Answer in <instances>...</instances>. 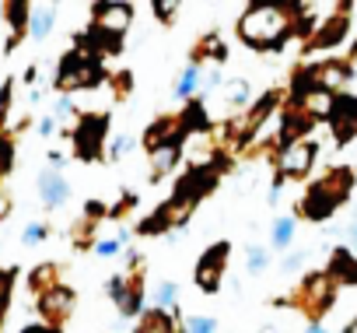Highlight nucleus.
<instances>
[{
    "instance_id": "1",
    "label": "nucleus",
    "mask_w": 357,
    "mask_h": 333,
    "mask_svg": "<svg viewBox=\"0 0 357 333\" xmlns=\"http://www.w3.org/2000/svg\"><path fill=\"white\" fill-rule=\"evenodd\" d=\"M294 36V4H252L238 18V39L249 50H280Z\"/></svg>"
},
{
    "instance_id": "36",
    "label": "nucleus",
    "mask_w": 357,
    "mask_h": 333,
    "mask_svg": "<svg viewBox=\"0 0 357 333\" xmlns=\"http://www.w3.org/2000/svg\"><path fill=\"white\" fill-rule=\"evenodd\" d=\"M63 165H67V154L63 151H50V169L53 172H63Z\"/></svg>"
},
{
    "instance_id": "12",
    "label": "nucleus",
    "mask_w": 357,
    "mask_h": 333,
    "mask_svg": "<svg viewBox=\"0 0 357 333\" xmlns=\"http://www.w3.org/2000/svg\"><path fill=\"white\" fill-rule=\"evenodd\" d=\"M140 140H144L147 151L165 147V144H178V140H183V123H178V112H172V116H158V119L144 130Z\"/></svg>"
},
{
    "instance_id": "13",
    "label": "nucleus",
    "mask_w": 357,
    "mask_h": 333,
    "mask_svg": "<svg viewBox=\"0 0 357 333\" xmlns=\"http://www.w3.org/2000/svg\"><path fill=\"white\" fill-rule=\"evenodd\" d=\"M39 200H43L46 211H60V207L70 200V183L63 179V172L46 169V172L39 176Z\"/></svg>"
},
{
    "instance_id": "11",
    "label": "nucleus",
    "mask_w": 357,
    "mask_h": 333,
    "mask_svg": "<svg viewBox=\"0 0 357 333\" xmlns=\"http://www.w3.org/2000/svg\"><path fill=\"white\" fill-rule=\"evenodd\" d=\"M329 123H333L336 144L354 140V137H357V102H354V98H347V95H336L333 112H329Z\"/></svg>"
},
{
    "instance_id": "21",
    "label": "nucleus",
    "mask_w": 357,
    "mask_h": 333,
    "mask_svg": "<svg viewBox=\"0 0 357 333\" xmlns=\"http://www.w3.org/2000/svg\"><path fill=\"white\" fill-rule=\"evenodd\" d=\"M200 88H204V71L190 64L183 74H178V81H175L172 95H175V98H197V91H200Z\"/></svg>"
},
{
    "instance_id": "16",
    "label": "nucleus",
    "mask_w": 357,
    "mask_h": 333,
    "mask_svg": "<svg viewBox=\"0 0 357 333\" xmlns=\"http://www.w3.org/2000/svg\"><path fill=\"white\" fill-rule=\"evenodd\" d=\"M56 25V8L53 4H29V39L46 43Z\"/></svg>"
},
{
    "instance_id": "10",
    "label": "nucleus",
    "mask_w": 357,
    "mask_h": 333,
    "mask_svg": "<svg viewBox=\"0 0 357 333\" xmlns=\"http://www.w3.org/2000/svg\"><path fill=\"white\" fill-rule=\"evenodd\" d=\"M350 8L347 4H336V11L312 32V39H308V50H329V46H336V43H343V36H347V29H350Z\"/></svg>"
},
{
    "instance_id": "2",
    "label": "nucleus",
    "mask_w": 357,
    "mask_h": 333,
    "mask_svg": "<svg viewBox=\"0 0 357 333\" xmlns=\"http://www.w3.org/2000/svg\"><path fill=\"white\" fill-rule=\"evenodd\" d=\"M350 186H354V172L350 169H333V172H326L319 183H312L308 186V193H305V200H301V214L305 218H312V221H326L347 197H350Z\"/></svg>"
},
{
    "instance_id": "23",
    "label": "nucleus",
    "mask_w": 357,
    "mask_h": 333,
    "mask_svg": "<svg viewBox=\"0 0 357 333\" xmlns=\"http://www.w3.org/2000/svg\"><path fill=\"white\" fill-rule=\"evenodd\" d=\"M154 309H165V312L178 309V284L175 281H161L154 288Z\"/></svg>"
},
{
    "instance_id": "35",
    "label": "nucleus",
    "mask_w": 357,
    "mask_h": 333,
    "mask_svg": "<svg viewBox=\"0 0 357 333\" xmlns=\"http://www.w3.org/2000/svg\"><path fill=\"white\" fill-rule=\"evenodd\" d=\"M56 130H60V126H56L53 116H43V119H39V133H43V137H53Z\"/></svg>"
},
{
    "instance_id": "38",
    "label": "nucleus",
    "mask_w": 357,
    "mask_h": 333,
    "mask_svg": "<svg viewBox=\"0 0 357 333\" xmlns=\"http://www.w3.org/2000/svg\"><path fill=\"white\" fill-rule=\"evenodd\" d=\"M22 333H53V330H46V326H25Z\"/></svg>"
},
{
    "instance_id": "19",
    "label": "nucleus",
    "mask_w": 357,
    "mask_h": 333,
    "mask_svg": "<svg viewBox=\"0 0 357 333\" xmlns=\"http://www.w3.org/2000/svg\"><path fill=\"white\" fill-rule=\"evenodd\" d=\"M4 15H8V25L15 29L11 39H8V53L29 36V4L25 0H11V4H4Z\"/></svg>"
},
{
    "instance_id": "8",
    "label": "nucleus",
    "mask_w": 357,
    "mask_h": 333,
    "mask_svg": "<svg viewBox=\"0 0 357 333\" xmlns=\"http://www.w3.org/2000/svg\"><path fill=\"white\" fill-rule=\"evenodd\" d=\"M74 305H77V298H74V291L63 288V284L53 288V291H46V295H39V312H43V319H46V330L60 333V326L70 319Z\"/></svg>"
},
{
    "instance_id": "33",
    "label": "nucleus",
    "mask_w": 357,
    "mask_h": 333,
    "mask_svg": "<svg viewBox=\"0 0 357 333\" xmlns=\"http://www.w3.org/2000/svg\"><path fill=\"white\" fill-rule=\"evenodd\" d=\"M112 88H116V95H119V98H126V91H130V74H126V71L112 74Z\"/></svg>"
},
{
    "instance_id": "15",
    "label": "nucleus",
    "mask_w": 357,
    "mask_h": 333,
    "mask_svg": "<svg viewBox=\"0 0 357 333\" xmlns=\"http://www.w3.org/2000/svg\"><path fill=\"white\" fill-rule=\"evenodd\" d=\"M178 144H165V147H154L147 151V165H151V183H161L175 172V165H178Z\"/></svg>"
},
{
    "instance_id": "17",
    "label": "nucleus",
    "mask_w": 357,
    "mask_h": 333,
    "mask_svg": "<svg viewBox=\"0 0 357 333\" xmlns=\"http://www.w3.org/2000/svg\"><path fill=\"white\" fill-rule=\"evenodd\" d=\"M322 274L333 284H357V256H350V249H336L329 256V267Z\"/></svg>"
},
{
    "instance_id": "24",
    "label": "nucleus",
    "mask_w": 357,
    "mask_h": 333,
    "mask_svg": "<svg viewBox=\"0 0 357 333\" xmlns=\"http://www.w3.org/2000/svg\"><path fill=\"white\" fill-rule=\"evenodd\" d=\"M270 242H273V249H287L294 242V218H277L273 232H270Z\"/></svg>"
},
{
    "instance_id": "26",
    "label": "nucleus",
    "mask_w": 357,
    "mask_h": 333,
    "mask_svg": "<svg viewBox=\"0 0 357 333\" xmlns=\"http://www.w3.org/2000/svg\"><path fill=\"white\" fill-rule=\"evenodd\" d=\"M50 232H53V228H50L46 221H29L25 232H22V242H25V246H43V242L50 239Z\"/></svg>"
},
{
    "instance_id": "32",
    "label": "nucleus",
    "mask_w": 357,
    "mask_h": 333,
    "mask_svg": "<svg viewBox=\"0 0 357 333\" xmlns=\"http://www.w3.org/2000/svg\"><path fill=\"white\" fill-rule=\"evenodd\" d=\"M11 207H15V197H11V190L4 186V179H0V221L11 214Z\"/></svg>"
},
{
    "instance_id": "29",
    "label": "nucleus",
    "mask_w": 357,
    "mask_h": 333,
    "mask_svg": "<svg viewBox=\"0 0 357 333\" xmlns=\"http://www.w3.org/2000/svg\"><path fill=\"white\" fill-rule=\"evenodd\" d=\"M183 330L186 333H218V319L214 316H190L183 323Z\"/></svg>"
},
{
    "instance_id": "28",
    "label": "nucleus",
    "mask_w": 357,
    "mask_h": 333,
    "mask_svg": "<svg viewBox=\"0 0 357 333\" xmlns=\"http://www.w3.org/2000/svg\"><path fill=\"white\" fill-rule=\"evenodd\" d=\"M126 284H130V277H126V270H119V274H112V277L105 281V295L119 305V302H123V295H126Z\"/></svg>"
},
{
    "instance_id": "37",
    "label": "nucleus",
    "mask_w": 357,
    "mask_h": 333,
    "mask_svg": "<svg viewBox=\"0 0 357 333\" xmlns=\"http://www.w3.org/2000/svg\"><path fill=\"white\" fill-rule=\"evenodd\" d=\"M305 333H326V326H322V323H308Z\"/></svg>"
},
{
    "instance_id": "34",
    "label": "nucleus",
    "mask_w": 357,
    "mask_h": 333,
    "mask_svg": "<svg viewBox=\"0 0 357 333\" xmlns=\"http://www.w3.org/2000/svg\"><path fill=\"white\" fill-rule=\"evenodd\" d=\"M305 260H308L305 253H294V256H287V260L280 263V270H284V274H294V270H301V263H305Z\"/></svg>"
},
{
    "instance_id": "30",
    "label": "nucleus",
    "mask_w": 357,
    "mask_h": 333,
    "mask_svg": "<svg viewBox=\"0 0 357 333\" xmlns=\"http://www.w3.org/2000/svg\"><path fill=\"white\" fill-rule=\"evenodd\" d=\"M154 15H158V22H161V25H175L178 4H175V0H168V4H165V0H154Z\"/></svg>"
},
{
    "instance_id": "6",
    "label": "nucleus",
    "mask_w": 357,
    "mask_h": 333,
    "mask_svg": "<svg viewBox=\"0 0 357 333\" xmlns=\"http://www.w3.org/2000/svg\"><path fill=\"white\" fill-rule=\"evenodd\" d=\"M315 154H319V144L315 140H294V144H287V147H280L277 151V176L273 179H280V183H287V179H301V176H308V169L315 165Z\"/></svg>"
},
{
    "instance_id": "3",
    "label": "nucleus",
    "mask_w": 357,
    "mask_h": 333,
    "mask_svg": "<svg viewBox=\"0 0 357 333\" xmlns=\"http://www.w3.org/2000/svg\"><path fill=\"white\" fill-rule=\"evenodd\" d=\"M102 81H105L102 64L91 53H84V50H70L60 60L56 77H53V84H56L60 95H70V91H81V88H98Z\"/></svg>"
},
{
    "instance_id": "18",
    "label": "nucleus",
    "mask_w": 357,
    "mask_h": 333,
    "mask_svg": "<svg viewBox=\"0 0 357 333\" xmlns=\"http://www.w3.org/2000/svg\"><path fill=\"white\" fill-rule=\"evenodd\" d=\"M60 284H63V263H39L29 274V291L36 298L46 295V291H53V288H60Z\"/></svg>"
},
{
    "instance_id": "4",
    "label": "nucleus",
    "mask_w": 357,
    "mask_h": 333,
    "mask_svg": "<svg viewBox=\"0 0 357 333\" xmlns=\"http://www.w3.org/2000/svg\"><path fill=\"white\" fill-rule=\"evenodd\" d=\"M74 137V154L81 161H98L105 158V137H109V116L102 112H84L77 116V123L70 126Z\"/></svg>"
},
{
    "instance_id": "39",
    "label": "nucleus",
    "mask_w": 357,
    "mask_h": 333,
    "mask_svg": "<svg viewBox=\"0 0 357 333\" xmlns=\"http://www.w3.org/2000/svg\"><path fill=\"white\" fill-rule=\"evenodd\" d=\"M350 242H354V246H357V221H354V225H350Z\"/></svg>"
},
{
    "instance_id": "5",
    "label": "nucleus",
    "mask_w": 357,
    "mask_h": 333,
    "mask_svg": "<svg viewBox=\"0 0 357 333\" xmlns=\"http://www.w3.org/2000/svg\"><path fill=\"white\" fill-rule=\"evenodd\" d=\"M333 302H336V284H333L326 274H308V277L301 281V288H298V295H294L291 305H298L312 323H319L322 312L333 309Z\"/></svg>"
},
{
    "instance_id": "25",
    "label": "nucleus",
    "mask_w": 357,
    "mask_h": 333,
    "mask_svg": "<svg viewBox=\"0 0 357 333\" xmlns=\"http://www.w3.org/2000/svg\"><path fill=\"white\" fill-rule=\"evenodd\" d=\"M245 267H249V274H263L270 267V249L266 246H249L245 249Z\"/></svg>"
},
{
    "instance_id": "9",
    "label": "nucleus",
    "mask_w": 357,
    "mask_h": 333,
    "mask_svg": "<svg viewBox=\"0 0 357 333\" xmlns=\"http://www.w3.org/2000/svg\"><path fill=\"white\" fill-rule=\"evenodd\" d=\"M91 15H95L91 18V29H98V32H105L112 39H123V32L133 22V8L130 4H95Z\"/></svg>"
},
{
    "instance_id": "14",
    "label": "nucleus",
    "mask_w": 357,
    "mask_h": 333,
    "mask_svg": "<svg viewBox=\"0 0 357 333\" xmlns=\"http://www.w3.org/2000/svg\"><path fill=\"white\" fill-rule=\"evenodd\" d=\"M228 60V46L218 32L204 36L197 46H193V67H221Z\"/></svg>"
},
{
    "instance_id": "27",
    "label": "nucleus",
    "mask_w": 357,
    "mask_h": 333,
    "mask_svg": "<svg viewBox=\"0 0 357 333\" xmlns=\"http://www.w3.org/2000/svg\"><path fill=\"white\" fill-rule=\"evenodd\" d=\"M133 144H137V140H133L130 133H116V137L105 144V158H109V161H119V158H123V154H126Z\"/></svg>"
},
{
    "instance_id": "7",
    "label": "nucleus",
    "mask_w": 357,
    "mask_h": 333,
    "mask_svg": "<svg viewBox=\"0 0 357 333\" xmlns=\"http://www.w3.org/2000/svg\"><path fill=\"white\" fill-rule=\"evenodd\" d=\"M228 256H231V246L228 242H214L200 260H197V284H200V291H207V295H214L218 288H221V281H225V267H228Z\"/></svg>"
},
{
    "instance_id": "40",
    "label": "nucleus",
    "mask_w": 357,
    "mask_h": 333,
    "mask_svg": "<svg viewBox=\"0 0 357 333\" xmlns=\"http://www.w3.org/2000/svg\"><path fill=\"white\" fill-rule=\"evenodd\" d=\"M343 333H357V319H354V323H350V326H347Z\"/></svg>"
},
{
    "instance_id": "31",
    "label": "nucleus",
    "mask_w": 357,
    "mask_h": 333,
    "mask_svg": "<svg viewBox=\"0 0 357 333\" xmlns=\"http://www.w3.org/2000/svg\"><path fill=\"white\" fill-rule=\"evenodd\" d=\"M11 284H15V270H0V319H4V312H8Z\"/></svg>"
},
{
    "instance_id": "20",
    "label": "nucleus",
    "mask_w": 357,
    "mask_h": 333,
    "mask_svg": "<svg viewBox=\"0 0 357 333\" xmlns=\"http://www.w3.org/2000/svg\"><path fill=\"white\" fill-rule=\"evenodd\" d=\"M221 105L228 109V112H242L249 102H252V91H249V81H242V77H235V81H225L221 84Z\"/></svg>"
},
{
    "instance_id": "22",
    "label": "nucleus",
    "mask_w": 357,
    "mask_h": 333,
    "mask_svg": "<svg viewBox=\"0 0 357 333\" xmlns=\"http://www.w3.org/2000/svg\"><path fill=\"white\" fill-rule=\"evenodd\" d=\"M126 232H116V235H109V239H95V256H102V260H112V256H119L123 249H126Z\"/></svg>"
}]
</instances>
